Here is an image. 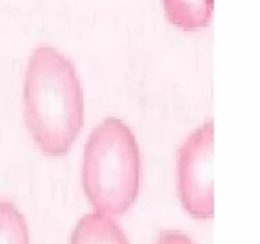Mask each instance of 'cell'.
<instances>
[{
    "mask_svg": "<svg viewBox=\"0 0 260 244\" xmlns=\"http://www.w3.org/2000/svg\"><path fill=\"white\" fill-rule=\"evenodd\" d=\"M28 132L42 154L64 156L83 125V89L72 63L42 45L31 53L24 83Z\"/></svg>",
    "mask_w": 260,
    "mask_h": 244,
    "instance_id": "cell-1",
    "label": "cell"
},
{
    "mask_svg": "<svg viewBox=\"0 0 260 244\" xmlns=\"http://www.w3.org/2000/svg\"><path fill=\"white\" fill-rule=\"evenodd\" d=\"M141 158L132 130L117 118L95 128L85 145L83 186L96 211L121 216L137 199Z\"/></svg>",
    "mask_w": 260,
    "mask_h": 244,
    "instance_id": "cell-2",
    "label": "cell"
},
{
    "mask_svg": "<svg viewBox=\"0 0 260 244\" xmlns=\"http://www.w3.org/2000/svg\"><path fill=\"white\" fill-rule=\"evenodd\" d=\"M213 136V124H205L187 138L178 155L179 197L197 219H211L214 213Z\"/></svg>",
    "mask_w": 260,
    "mask_h": 244,
    "instance_id": "cell-3",
    "label": "cell"
},
{
    "mask_svg": "<svg viewBox=\"0 0 260 244\" xmlns=\"http://www.w3.org/2000/svg\"><path fill=\"white\" fill-rule=\"evenodd\" d=\"M69 244H129L113 216L93 211L77 223Z\"/></svg>",
    "mask_w": 260,
    "mask_h": 244,
    "instance_id": "cell-4",
    "label": "cell"
},
{
    "mask_svg": "<svg viewBox=\"0 0 260 244\" xmlns=\"http://www.w3.org/2000/svg\"><path fill=\"white\" fill-rule=\"evenodd\" d=\"M171 23L187 32L206 27L213 12V0H162Z\"/></svg>",
    "mask_w": 260,
    "mask_h": 244,
    "instance_id": "cell-5",
    "label": "cell"
},
{
    "mask_svg": "<svg viewBox=\"0 0 260 244\" xmlns=\"http://www.w3.org/2000/svg\"><path fill=\"white\" fill-rule=\"evenodd\" d=\"M0 244H30L26 220L10 201L0 199Z\"/></svg>",
    "mask_w": 260,
    "mask_h": 244,
    "instance_id": "cell-6",
    "label": "cell"
},
{
    "mask_svg": "<svg viewBox=\"0 0 260 244\" xmlns=\"http://www.w3.org/2000/svg\"><path fill=\"white\" fill-rule=\"evenodd\" d=\"M156 244H195L187 235L178 231L162 232L156 240Z\"/></svg>",
    "mask_w": 260,
    "mask_h": 244,
    "instance_id": "cell-7",
    "label": "cell"
}]
</instances>
